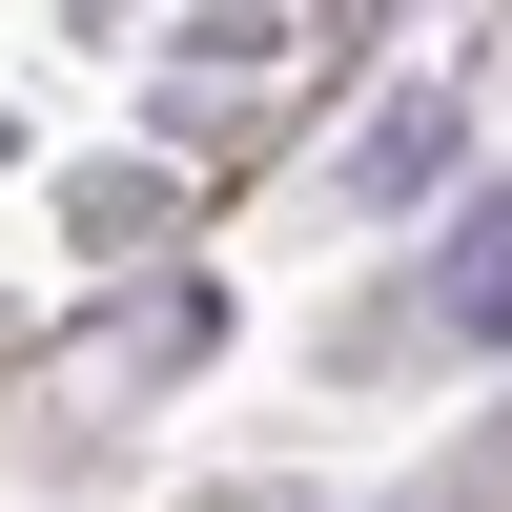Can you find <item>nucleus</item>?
<instances>
[{"label": "nucleus", "instance_id": "f257e3e1", "mask_svg": "<svg viewBox=\"0 0 512 512\" xmlns=\"http://www.w3.org/2000/svg\"><path fill=\"white\" fill-rule=\"evenodd\" d=\"M431 328L451 349H512V205H472V226L431 246Z\"/></svg>", "mask_w": 512, "mask_h": 512}]
</instances>
